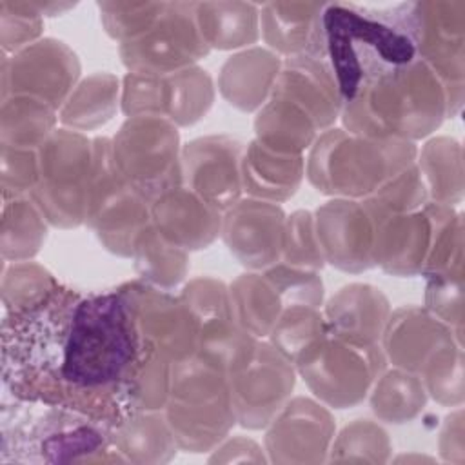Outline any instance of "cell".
I'll return each mask as SVG.
<instances>
[{
	"instance_id": "cell-1",
	"label": "cell",
	"mask_w": 465,
	"mask_h": 465,
	"mask_svg": "<svg viewBox=\"0 0 465 465\" xmlns=\"http://www.w3.org/2000/svg\"><path fill=\"white\" fill-rule=\"evenodd\" d=\"M142 352L122 287L84 296L58 283L44 300L2 318L7 396L58 405L118 425L124 385Z\"/></svg>"
},
{
	"instance_id": "cell-2",
	"label": "cell",
	"mask_w": 465,
	"mask_h": 465,
	"mask_svg": "<svg viewBox=\"0 0 465 465\" xmlns=\"http://www.w3.org/2000/svg\"><path fill=\"white\" fill-rule=\"evenodd\" d=\"M418 2L322 4L307 54L334 76L341 102L418 60Z\"/></svg>"
},
{
	"instance_id": "cell-3",
	"label": "cell",
	"mask_w": 465,
	"mask_h": 465,
	"mask_svg": "<svg viewBox=\"0 0 465 465\" xmlns=\"http://www.w3.org/2000/svg\"><path fill=\"white\" fill-rule=\"evenodd\" d=\"M0 427L2 463L125 461L113 445V425L74 409L9 396Z\"/></svg>"
},
{
	"instance_id": "cell-4",
	"label": "cell",
	"mask_w": 465,
	"mask_h": 465,
	"mask_svg": "<svg viewBox=\"0 0 465 465\" xmlns=\"http://www.w3.org/2000/svg\"><path fill=\"white\" fill-rule=\"evenodd\" d=\"M447 113L440 78L420 58L369 84L341 107L347 131L412 142L432 133Z\"/></svg>"
},
{
	"instance_id": "cell-5",
	"label": "cell",
	"mask_w": 465,
	"mask_h": 465,
	"mask_svg": "<svg viewBox=\"0 0 465 465\" xmlns=\"http://www.w3.org/2000/svg\"><path fill=\"white\" fill-rule=\"evenodd\" d=\"M416 154V145L407 140L327 129L312 143L305 173L323 194L365 200L412 165Z\"/></svg>"
},
{
	"instance_id": "cell-6",
	"label": "cell",
	"mask_w": 465,
	"mask_h": 465,
	"mask_svg": "<svg viewBox=\"0 0 465 465\" xmlns=\"http://www.w3.org/2000/svg\"><path fill=\"white\" fill-rule=\"evenodd\" d=\"M163 416L180 449L213 450L236 423L227 374L196 354L173 363Z\"/></svg>"
},
{
	"instance_id": "cell-7",
	"label": "cell",
	"mask_w": 465,
	"mask_h": 465,
	"mask_svg": "<svg viewBox=\"0 0 465 465\" xmlns=\"http://www.w3.org/2000/svg\"><path fill=\"white\" fill-rule=\"evenodd\" d=\"M93 173V142L80 131L56 129L38 149V180L31 193L49 225L85 222Z\"/></svg>"
},
{
	"instance_id": "cell-8",
	"label": "cell",
	"mask_w": 465,
	"mask_h": 465,
	"mask_svg": "<svg viewBox=\"0 0 465 465\" xmlns=\"http://www.w3.org/2000/svg\"><path fill=\"white\" fill-rule=\"evenodd\" d=\"M85 223L105 249L131 256L136 238L151 225V202L118 171L111 138L93 140V173Z\"/></svg>"
},
{
	"instance_id": "cell-9",
	"label": "cell",
	"mask_w": 465,
	"mask_h": 465,
	"mask_svg": "<svg viewBox=\"0 0 465 465\" xmlns=\"http://www.w3.org/2000/svg\"><path fill=\"white\" fill-rule=\"evenodd\" d=\"M113 160L124 178L149 202L182 185L180 134L162 116H129L111 140Z\"/></svg>"
},
{
	"instance_id": "cell-10",
	"label": "cell",
	"mask_w": 465,
	"mask_h": 465,
	"mask_svg": "<svg viewBox=\"0 0 465 465\" xmlns=\"http://www.w3.org/2000/svg\"><path fill=\"white\" fill-rule=\"evenodd\" d=\"M385 360L378 345H354L325 334L300 354L294 367L316 398L334 409H347L367 396Z\"/></svg>"
},
{
	"instance_id": "cell-11",
	"label": "cell",
	"mask_w": 465,
	"mask_h": 465,
	"mask_svg": "<svg viewBox=\"0 0 465 465\" xmlns=\"http://www.w3.org/2000/svg\"><path fill=\"white\" fill-rule=\"evenodd\" d=\"M209 45L196 22V4H165L153 27L120 44V56L129 73L171 74L207 56Z\"/></svg>"
},
{
	"instance_id": "cell-12",
	"label": "cell",
	"mask_w": 465,
	"mask_h": 465,
	"mask_svg": "<svg viewBox=\"0 0 465 465\" xmlns=\"http://www.w3.org/2000/svg\"><path fill=\"white\" fill-rule=\"evenodd\" d=\"M211 76L193 65L171 74L127 73L122 84V111L129 116H162L174 125L198 122L213 105Z\"/></svg>"
},
{
	"instance_id": "cell-13",
	"label": "cell",
	"mask_w": 465,
	"mask_h": 465,
	"mask_svg": "<svg viewBox=\"0 0 465 465\" xmlns=\"http://www.w3.org/2000/svg\"><path fill=\"white\" fill-rule=\"evenodd\" d=\"M236 421L262 429L282 411L294 389V365L271 341H256L229 374Z\"/></svg>"
},
{
	"instance_id": "cell-14",
	"label": "cell",
	"mask_w": 465,
	"mask_h": 465,
	"mask_svg": "<svg viewBox=\"0 0 465 465\" xmlns=\"http://www.w3.org/2000/svg\"><path fill=\"white\" fill-rule=\"evenodd\" d=\"M127 296L140 345L162 354L171 363L198 352L200 323L189 305L165 289L142 280L122 285Z\"/></svg>"
},
{
	"instance_id": "cell-15",
	"label": "cell",
	"mask_w": 465,
	"mask_h": 465,
	"mask_svg": "<svg viewBox=\"0 0 465 465\" xmlns=\"http://www.w3.org/2000/svg\"><path fill=\"white\" fill-rule=\"evenodd\" d=\"M78 76L80 62L65 44L53 38L36 40L13 54H2L0 100L33 96L60 111Z\"/></svg>"
},
{
	"instance_id": "cell-16",
	"label": "cell",
	"mask_w": 465,
	"mask_h": 465,
	"mask_svg": "<svg viewBox=\"0 0 465 465\" xmlns=\"http://www.w3.org/2000/svg\"><path fill=\"white\" fill-rule=\"evenodd\" d=\"M243 145L229 136L193 140L182 151V183L225 213L243 193Z\"/></svg>"
},
{
	"instance_id": "cell-17",
	"label": "cell",
	"mask_w": 465,
	"mask_h": 465,
	"mask_svg": "<svg viewBox=\"0 0 465 465\" xmlns=\"http://www.w3.org/2000/svg\"><path fill=\"white\" fill-rule=\"evenodd\" d=\"M314 229L325 262L347 272L374 265V222L363 202L336 198L322 205Z\"/></svg>"
},
{
	"instance_id": "cell-18",
	"label": "cell",
	"mask_w": 465,
	"mask_h": 465,
	"mask_svg": "<svg viewBox=\"0 0 465 465\" xmlns=\"http://www.w3.org/2000/svg\"><path fill=\"white\" fill-rule=\"evenodd\" d=\"M334 436L331 412L309 398H294L271 420L265 447L276 463L323 461Z\"/></svg>"
},
{
	"instance_id": "cell-19",
	"label": "cell",
	"mask_w": 465,
	"mask_h": 465,
	"mask_svg": "<svg viewBox=\"0 0 465 465\" xmlns=\"http://www.w3.org/2000/svg\"><path fill=\"white\" fill-rule=\"evenodd\" d=\"M285 214L280 205L240 200L223 213L222 236L231 252L251 269H267L282 258Z\"/></svg>"
},
{
	"instance_id": "cell-20",
	"label": "cell",
	"mask_w": 465,
	"mask_h": 465,
	"mask_svg": "<svg viewBox=\"0 0 465 465\" xmlns=\"http://www.w3.org/2000/svg\"><path fill=\"white\" fill-rule=\"evenodd\" d=\"M374 222V265L396 276L421 272L432 240V223L425 209L387 213L363 200Z\"/></svg>"
},
{
	"instance_id": "cell-21",
	"label": "cell",
	"mask_w": 465,
	"mask_h": 465,
	"mask_svg": "<svg viewBox=\"0 0 465 465\" xmlns=\"http://www.w3.org/2000/svg\"><path fill=\"white\" fill-rule=\"evenodd\" d=\"M463 4H418V58L443 84L445 94L463 80Z\"/></svg>"
},
{
	"instance_id": "cell-22",
	"label": "cell",
	"mask_w": 465,
	"mask_h": 465,
	"mask_svg": "<svg viewBox=\"0 0 465 465\" xmlns=\"http://www.w3.org/2000/svg\"><path fill=\"white\" fill-rule=\"evenodd\" d=\"M223 213L183 183L151 202V223L171 243L196 251L222 232Z\"/></svg>"
},
{
	"instance_id": "cell-23",
	"label": "cell",
	"mask_w": 465,
	"mask_h": 465,
	"mask_svg": "<svg viewBox=\"0 0 465 465\" xmlns=\"http://www.w3.org/2000/svg\"><path fill=\"white\" fill-rule=\"evenodd\" d=\"M302 107L320 131L341 114V96L329 67L307 53L287 56L271 91Z\"/></svg>"
},
{
	"instance_id": "cell-24",
	"label": "cell",
	"mask_w": 465,
	"mask_h": 465,
	"mask_svg": "<svg viewBox=\"0 0 465 465\" xmlns=\"http://www.w3.org/2000/svg\"><path fill=\"white\" fill-rule=\"evenodd\" d=\"M391 309L383 292L367 283H351L340 289L327 303V332L354 345H378Z\"/></svg>"
},
{
	"instance_id": "cell-25",
	"label": "cell",
	"mask_w": 465,
	"mask_h": 465,
	"mask_svg": "<svg viewBox=\"0 0 465 465\" xmlns=\"http://www.w3.org/2000/svg\"><path fill=\"white\" fill-rule=\"evenodd\" d=\"M383 354L396 367L420 372L443 345L452 341L450 327L432 312L405 307L389 314L383 329Z\"/></svg>"
},
{
	"instance_id": "cell-26",
	"label": "cell",
	"mask_w": 465,
	"mask_h": 465,
	"mask_svg": "<svg viewBox=\"0 0 465 465\" xmlns=\"http://www.w3.org/2000/svg\"><path fill=\"white\" fill-rule=\"evenodd\" d=\"M303 174L305 162L302 154L276 153L258 140L243 151L242 183L251 198L272 203L283 202L296 193Z\"/></svg>"
},
{
	"instance_id": "cell-27",
	"label": "cell",
	"mask_w": 465,
	"mask_h": 465,
	"mask_svg": "<svg viewBox=\"0 0 465 465\" xmlns=\"http://www.w3.org/2000/svg\"><path fill=\"white\" fill-rule=\"evenodd\" d=\"M280 69L278 54L260 47L247 49L223 64L218 85L229 104L242 111H254L269 100Z\"/></svg>"
},
{
	"instance_id": "cell-28",
	"label": "cell",
	"mask_w": 465,
	"mask_h": 465,
	"mask_svg": "<svg viewBox=\"0 0 465 465\" xmlns=\"http://www.w3.org/2000/svg\"><path fill=\"white\" fill-rule=\"evenodd\" d=\"M254 129L262 145L285 154H302L316 142L320 133L314 120L302 107L274 94L262 105Z\"/></svg>"
},
{
	"instance_id": "cell-29",
	"label": "cell",
	"mask_w": 465,
	"mask_h": 465,
	"mask_svg": "<svg viewBox=\"0 0 465 465\" xmlns=\"http://www.w3.org/2000/svg\"><path fill=\"white\" fill-rule=\"evenodd\" d=\"M113 445L131 463H165L176 454L178 447L160 411L124 418L113 427Z\"/></svg>"
},
{
	"instance_id": "cell-30",
	"label": "cell",
	"mask_w": 465,
	"mask_h": 465,
	"mask_svg": "<svg viewBox=\"0 0 465 465\" xmlns=\"http://www.w3.org/2000/svg\"><path fill=\"white\" fill-rule=\"evenodd\" d=\"M196 22L209 47L234 49L260 36V11L245 2L196 4Z\"/></svg>"
},
{
	"instance_id": "cell-31",
	"label": "cell",
	"mask_w": 465,
	"mask_h": 465,
	"mask_svg": "<svg viewBox=\"0 0 465 465\" xmlns=\"http://www.w3.org/2000/svg\"><path fill=\"white\" fill-rule=\"evenodd\" d=\"M322 4L272 2L260 11V27L265 42L282 54L294 56L307 51Z\"/></svg>"
},
{
	"instance_id": "cell-32",
	"label": "cell",
	"mask_w": 465,
	"mask_h": 465,
	"mask_svg": "<svg viewBox=\"0 0 465 465\" xmlns=\"http://www.w3.org/2000/svg\"><path fill=\"white\" fill-rule=\"evenodd\" d=\"M56 109L33 96H7L0 107V145L40 149L56 131Z\"/></svg>"
},
{
	"instance_id": "cell-33",
	"label": "cell",
	"mask_w": 465,
	"mask_h": 465,
	"mask_svg": "<svg viewBox=\"0 0 465 465\" xmlns=\"http://www.w3.org/2000/svg\"><path fill=\"white\" fill-rule=\"evenodd\" d=\"M231 302L236 322L256 340L271 334L276 320L285 309L269 276L249 272L231 285Z\"/></svg>"
},
{
	"instance_id": "cell-34",
	"label": "cell",
	"mask_w": 465,
	"mask_h": 465,
	"mask_svg": "<svg viewBox=\"0 0 465 465\" xmlns=\"http://www.w3.org/2000/svg\"><path fill=\"white\" fill-rule=\"evenodd\" d=\"M120 94L118 78L107 73H96L80 82L64 107L58 120L73 131H91L109 122L116 111Z\"/></svg>"
},
{
	"instance_id": "cell-35",
	"label": "cell",
	"mask_w": 465,
	"mask_h": 465,
	"mask_svg": "<svg viewBox=\"0 0 465 465\" xmlns=\"http://www.w3.org/2000/svg\"><path fill=\"white\" fill-rule=\"evenodd\" d=\"M47 220L27 198L4 200L0 251L4 262H25L33 258L47 234Z\"/></svg>"
},
{
	"instance_id": "cell-36",
	"label": "cell",
	"mask_w": 465,
	"mask_h": 465,
	"mask_svg": "<svg viewBox=\"0 0 465 465\" xmlns=\"http://www.w3.org/2000/svg\"><path fill=\"white\" fill-rule=\"evenodd\" d=\"M131 258L142 282L165 291L178 285L189 269L187 251L165 240L153 223L136 238Z\"/></svg>"
},
{
	"instance_id": "cell-37",
	"label": "cell",
	"mask_w": 465,
	"mask_h": 465,
	"mask_svg": "<svg viewBox=\"0 0 465 465\" xmlns=\"http://www.w3.org/2000/svg\"><path fill=\"white\" fill-rule=\"evenodd\" d=\"M372 385V411L380 420L389 423L412 420L423 409L427 400L421 378L400 367L380 374Z\"/></svg>"
},
{
	"instance_id": "cell-38",
	"label": "cell",
	"mask_w": 465,
	"mask_h": 465,
	"mask_svg": "<svg viewBox=\"0 0 465 465\" xmlns=\"http://www.w3.org/2000/svg\"><path fill=\"white\" fill-rule=\"evenodd\" d=\"M461 154L449 138L430 140L420 154L418 169L427 187L430 203L449 205L461 196Z\"/></svg>"
},
{
	"instance_id": "cell-39",
	"label": "cell",
	"mask_w": 465,
	"mask_h": 465,
	"mask_svg": "<svg viewBox=\"0 0 465 465\" xmlns=\"http://www.w3.org/2000/svg\"><path fill=\"white\" fill-rule=\"evenodd\" d=\"M325 334V318L318 307L289 305L276 320L269 341L294 365L300 354Z\"/></svg>"
},
{
	"instance_id": "cell-40",
	"label": "cell",
	"mask_w": 465,
	"mask_h": 465,
	"mask_svg": "<svg viewBox=\"0 0 465 465\" xmlns=\"http://www.w3.org/2000/svg\"><path fill=\"white\" fill-rule=\"evenodd\" d=\"M60 282L42 265L33 262H11L4 265L2 305L4 314L24 311L44 300Z\"/></svg>"
},
{
	"instance_id": "cell-41",
	"label": "cell",
	"mask_w": 465,
	"mask_h": 465,
	"mask_svg": "<svg viewBox=\"0 0 465 465\" xmlns=\"http://www.w3.org/2000/svg\"><path fill=\"white\" fill-rule=\"evenodd\" d=\"M53 7L51 4L27 2H0V45L2 54H13L33 42L42 33V15Z\"/></svg>"
},
{
	"instance_id": "cell-42",
	"label": "cell",
	"mask_w": 465,
	"mask_h": 465,
	"mask_svg": "<svg viewBox=\"0 0 465 465\" xmlns=\"http://www.w3.org/2000/svg\"><path fill=\"white\" fill-rule=\"evenodd\" d=\"M391 443L387 432L369 421L356 420L347 425L336 438L331 460L332 461H387Z\"/></svg>"
},
{
	"instance_id": "cell-43",
	"label": "cell",
	"mask_w": 465,
	"mask_h": 465,
	"mask_svg": "<svg viewBox=\"0 0 465 465\" xmlns=\"http://www.w3.org/2000/svg\"><path fill=\"white\" fill-rule=\"evenodd\" d=\"M421 372V383L425 392L443 405L461 401V345L452 341L443 345L425 363Z\"/></svg>"
},
{
	"instance_id": "cell-44",
	"label": "cell",
	"mask_w": 465,
	"mask_h": 465,
	"mask_svg": "<svg viewBox=\"0 0 465 465\" xmlns=\"http://www.w3.org/2000/svg\"><path fill=\"white\" fill-rule=\"evenodd\" d=\"M282 260L287 265L311 271L323 267L325 258L318 243L314 216L309 211H296L285 220Z\"/></svg>"
},
{
	"instance_id": "cell-45",
	"label": "cell",
	"mask_w": 465,
	"mask_h": 465,
	"mask_svg": "<svg viewBox=\"0 0 465 465\" xmlns=\"http://www.w3.org/2000/svg\"><path fill=\"white\" fill-rule=\"evenodd\" d=\"M365 200L387 213H414L429 203V194L418 165L412 163Z\"/></svg>"
},
{
	"instance_id": "cell-46",
	"label": "cell",
	"mask_w": 465,
	"mask_h": 465,
	"mask_svg": "<svg viewBox=\"0 0 465 465\" xmlns=\"http://www.w3.org/2000/svg\"><path fill=\"white\" fill-rule=\"evenodd\" d=\"M105 31L120 44L147 33L160 18L165 2L160 4H100Z\"/></svg>"
},
{
	"instance_id": "cell-47",
	"label": "cell",
	"mask_w": 465,
	"mask_h": 465,
	"mask_svg": "<svg viewBox=\"0 0 465 465\" xmlns=\"http://www.w3.org/2000/svg\"><path fill=\"white\" fill-rule=\"evenodd\" d=\"M265 274L276 287L285 307L311 305L320 307L323 300V283L316 271L292 267L287 263L271 265Z\"/></svg>"
},
{
	"instance_id": "cell-48",
	"label": "cell",
	"mask_w": 465,
	"mask_h": 465,
	"mask_svg": "<svg viewBox=\"0 0 465 465\" xmlns=\"http://www.w3.org/2000/svg\"><path fill=\"white\" fill-rule=\"evenodd\" d=\"M38 180V149L0 145L2 200L31 196Z\"/></svg>"
},
{
	"instance_id": "cell-49",
	"label": "cell",
	"mask_w": 465,
	"mask_h": 465,
	"mask_svg": "<svg viewBox=\"0 0 465 465\" xmlns=\"http://www.w3.org/2000/svg\"><path fill=\"white\" fill-rule=\"evenodd\" d=\"M425 300L429 312L443 323H461V280H429Z\"/></svg>"
},
{
	"instance_id": "cell-50",
	"label": "cell",
	"mask_w": 465,
	"mask_h": 465,
	"mask_svg": "<svg viewBox=\"0 0 465 465\" xmlns=\"http://www.w3.org/2000/svg\"><path fill=\"white\" fill-rule=\"evenodd\" d=\"M211 461H263L260 447L245 438H234L225 443L220 452L211 458Z\"/></svg>"
}]
</instances>
